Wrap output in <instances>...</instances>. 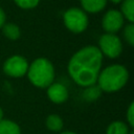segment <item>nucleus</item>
Returning a JSON list of instances; mask_svg holds the SVG:
<instances>
[{"mask_svg": "<svg viewBox=\"0 0 134 134\" xmlns=\"http://www.w3.org/2000/svg\"><path fill=\"white\" fill-rule=\"evenodd\" d=\"M103 64V54L97 46L87 45L70 58L67 70L72 81L82 87L96 84Z\"/></svg>", "mask_w": 134, "mask_h": 134, "instance_id": "nucleus-1", "label": "nucleus"}, {"mask_svg": "<svg viewBox=\"0 0 134 134\" xmlns=\"http://www.w3.org/2000/svg\"><path fill=\"white\" fill-rule=\"evenodd\" d=\"M128 80V69L120 64H113L100 70L96 84L102 91L111 93L124 88Z\"/></svg>", "mask_w": 134, "mask_h": 134, "instance_id": "nucleus-2", "label": "nucleus"}, {"mask_svg": "<svg viewBox=\"0 0 134 134\" xmlns=\"http://www.w3.org/2000/svg\"><path fill=\"white\" fill-rule=\"evenodd\" d=\"M26 74L34 86L38 88H47L53 83L54 67L48 59L38 58L28 66Z\"/></svg>", "mask_w": 134, "mask_h": 134, "instance_id": "nucleus-3", "label": "nucleus"}, {"mask_svg": "<svg viewBox=\"0 0 134 134\" xmlns=\"http://www.w3.org/2000/svg\"><path fill=\"white\" fill-rule=\"evenodd\" d=\"M63 22L69 31L73 34H81L87 29L89 20L87 14L82 8L71 7L64 13Z\"/></svg>", "mask_w": 134, "mask_h": 134, "instance_id": "nucleus-4", "label": "nucleus"}, {"mask_svg": "<svg viewBox=\"0 0 134 134\" xmlns=\"http://www.w3.org/2000/svg\"><path fill=\"white\" fill-rule=\"evenodd\" d=\"M97 48L103 57L106 55L109 59H115L118 58L122 51V43L115 34H104L98 40Z\"/></svg>", "mask_w": 134, "mask_h": 134, "instance_id": "nucleus-5", "label": "nucleus"}, {"mask_svg": "<svg viewBox=\"0 0 134 134\" xmlns=\"http://www.w3.org/2000/svg\"><path fill=\"white\" fill-rule=\"evenodd\" d=\"M28 62L25 58L19 54H14L7 58L3 63V71L10 77H22L27 73Z\"/></svg>", "mask_w": 134, "mask_h": 134, "instance_id": "nucleus-6", "label": "nucleus"}, {"mask_svg": "<svg viewBox=\"0 0 134 134\" xmlns=\"http://www.w3.org/2000/svg\"><path fill=\"white\" fill-rule=\"evenodd\" d=\"M125 18L117 9H109L103 17L102 26L106 34H115L124 27Z\"/></svg>", "mask_w": 134, "mask_h": 134, "instance_id": "nucleus-7", "label": "nucleus"}, {"mask_svg": "<svg viewBox=\"0 0 134 134\" xmlns=\"http://www.w3.org/2000/svg\"><path fill=\"white\" fill-rule=\"evenodd\" d=\"M46 89L48 99L54 104H63L68 98V90L61 83H52Z\"/></svg>", "mask_w": 134, "mask_h": 134, "instance_id": "nucleus-8", "label": "nucleus"}, {"mask_svg": "<svg viewBox=\"0 0 134 134\" xmlns=\"http://www.w3.org/2000/svg\"><path fill=\"white\" fill-rule=\"evenodd\" d=\"M108 0H80L82 9L85 13L96 14L102 12L106 5Z\"/></svg>", "mask_w": 134, "mask_h": 134, "instance_id": "nucleus-9", "label": "nucleus"}, {"mask_svg": "<svg viewBox=\"0 0 134 134\" xmlns=\"http://www.w3.org/2000/svg\"><path fill=\"white\" fill-rule=\"evenodd\" d=\"M0 134H21L19 125L10 119L0 120Z\"/></svg>", "mask_w": 134, "mask_h": 134, "instance_id": "nucleus-10", "label": "nucleus"}, {"mask_svg": "<svg viewBox=\"0 0 134 134\" xmlns=\"http://www.w3.org/2000/svg\"><path fill=\"white\" fill-rule=\"evenodd\" d=\"M1 29H2V32L5 36V38H7L8 40H12V41L18 40L21 36L20 27L14 23H5Z\"/></svg>", "mask_w": 134, "mask_h": 134, "instance_id": "nucleus-11", "label": "nucleus"}, {"mask_svg": "<svg viewBox=\"0 0 134 134\" xmlns=\"http://www.w3.org/2000/svg\"><path fill=\"white\" fill-rule=\"evenodd\" d=\"M119 12L129 23H133L134 22V0H122Z\"/></svg>", "mask_w": 134, "mask_h": 134, "instance_id": "nucleus-12", "label": "nucleus"}, {"mask_svg": "<svg viewBox=\"0 0 134 134\" xmlns=\"http://www.w3.org/2000/svg\"><path fill=\"white\" fill-rule=\"evenodd\" d=\"M45 124H46L47 129L52 132H60L64 127V121H63L62 117L59 116L58 114L48 115L45 120Z\"/></svg>", "mask_w": 134, "mask_h": 134, "instance_id": "nucleus-13", "label": "nucleus"}, {"mask_svg": "<svg viewBox=\"0 0 134 134\" xmlns=\"http://www.w3.org/2000/svg\"><path fill=\"white\" fill-rule=\"evenodd\" d=\"M129 126L121 120L112 121L106 130V134H129Z\"/></svg>", "mask_w": 134, "mask_h": 134, "instance_id": "nucleus-14", "label": "nucleus"}, {"mask_svg": "<svg viewBox=\"0 0 134 134\" xmlns=\"http://www.w3.org/2000/svg\"><path fill=\"white\" fill-rule=\"evenodd\" d=\"M100 92H102V90L98 88L97 85H92V86L86 87V89L84 90L83 96L86 100L92 102V100L97 99L100 96Z\"/></svg>", "mask_w": 134, "mask_h": 134, "instance_id": "nucleus-15", "label": "nucleus"}, {"mask_svg": "<svg viewBox=\"0 0 134 134\" xmlns=\"http://www.w3.org/2000/svg\"><path fill=\"white\" fill-rule=\"evenodd\" d=\"M124 37L127 43L130 46L134 45V25L133 23H129L124 28Z\"/></svg>", "mask_w": 134, "mask_h": 134, "instance_id": "nucleus-16", "label": "nucleus"}, {"mask_svg": "<svg viewBox=\"0 0 134 134\" xmlns=\"http://www.w3.org/2000/svg\"><path fill=\"white\" fill-rule=\"evenodd\" d=\"M14 2L20 8H23V9H31V8H35L39 4L40 0H14Z\"/></svg>", "mask_w": 134, "mask_h": 134, "instance_id": "nucleus-17", "label": "nucleus"}, {"mask_svg": "<svg viewBox=\"0 0 134 134\" xmlns=\"http://www.w3.org/2000/svg\"><path fill=\"white\" fill-rule=\"evenodd\" d=\"M127 120L131 128L134 127V103L132 102L127 110Z\"/></svg>", "mask_w": 134, "mask_h": 134, "instance_id": "nucleus-18", "label": "nucleus"}, {"mask_svg": "<svg viewBox=\"0 0 134 134\" xmlns=\"http://www.w3.org/2000/svg\"><path fill=\"white\" fill-rule=\"evenodd\" d=\"M6 23V15L4 13V10L0 7V28H2V26Z\"/></svg>", "mask_w": 134, "mask_h": 134, "instance_id": "nucleus-19", "label": "nucleus"}, {"mask_svg": "<svg viewBox=\"0 0 134 134\" xmlns=\"http://www.w3.org/2000/svg\"><path fill=\"white\" fill-rule=\"evenodd\" d=\"M61 134H76V133L75 132H72V131H64Z\"/></svg>", "mask_w": 134, "mask_h": 134, "instance_id": "nucleus-20", "label": "nucleus"}, {"mask_svg": "<svg viewBox=\"0 0 134 134\" xmlns=\"http://www.w3.org/2000/svg\"><path fill=\"white\" fill-rule=\"evenodd\" d=\"M3 115H4L3 110H2V108L0 107V120H1V119H3Z\"/></svg>", "mask_w": 134, "mask_h": 134, "instance_id": "nucleus-21", "label": "nucleus"}, {"mask_svg": "<svg viewBox=\"0 0 134 134\" xmlns=\"http://www.w3.org/2000/svg\"><path fill=\"white\" fill-rule=\"evenodd\" d=\"M109 1H111L112 3L117 4V3H121V1H122V0H109Z\"/></svg>", "mask_w": 134, "mask_h": 134, "instance_id": "nucleus-22", "label": "nucleus"}]
</instances>
